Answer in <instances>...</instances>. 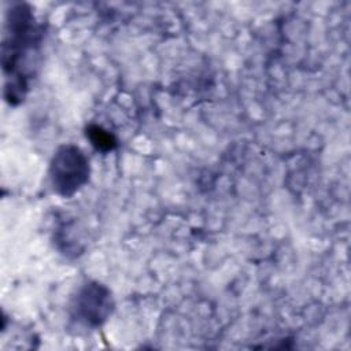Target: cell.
<instances>
[{"mask_svg":"<svg viewBox=\"0 0 351 351\" xmlns=\"http://www.w3.org/2000/svg\"><path fill=\"white\" fill-rule=\"evenodd\" d=\"M43 29L27 4H15L7 11L3 37V70L5 78L4 96L8 103L18 104L29 89L32 63L38 53Z\"/></svg>","mask_w":351,"mask_h":351,"instance_id":"1","label":"cell"},{"mask_svg":"<svg viewBox=\"0 0 351 351\" xmlns=\"http://www.w3.org/2000/svg\"><path fill=\"white\" fill-rule=\"evenodd\" d=\"M86 137L97 151L107 152L114 149L117 145L115 137L108 130H106L99 125H89L86 128Z\"/></svg>","mask_w":351,"mask_h":351,"instance_id":"4","label":"cell"},{"mask_svg":"<svg viewBox=\"0 0 351 351\" xmlns=\"http://www.w3.org/2000/svg\"><path fill=\"white\" fill-rule=\"evenodd\" d=\"M48 174L53 191L63 197H70L88 182L89 159L80 147L63 144L53 152Z\"/></svg>","mask_w":351,"mask_h":351,"instance_id":"2","label":"cell"},{"mask_svg":"<svg viewBox=\"0 0 351 351\" xmlns=\"http://www.w3.org/2000/svg\"><path fill=\"white\" fill-rule=\"evenodd\" d=\"M114 310L111 291L99 281L85 282L70 303V317L89 329L101 326Z\"/></svg>","mask_w":351,"mask_h":351,"instance_id":"3","label":"cell"}]
</instances>
